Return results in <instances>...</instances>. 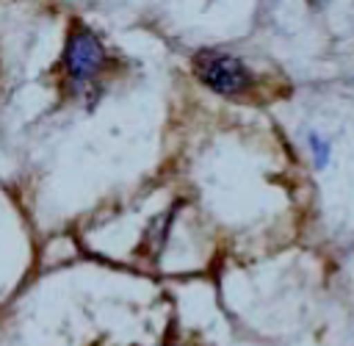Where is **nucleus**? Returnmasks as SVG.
I'll list each match as a JSON object with an SVG mask.
<instances>
[{
	"mask_svg": "<svg viewBox=\"0 0 354 346\" xmlns=\"http://www.w3.org/2000/svg\"><path fill=\"white\" fill-rule=\"evenodd\" d=\"M310 149H313V158H315V166L321 169V166H326V161H329V144L326 141H321L315 133L310 136Z\"/></svg>",
	"mask_w": 354,
	"mask_h": 346,
	"instance_id": "3",
	"label": "nucleus"
},
{
	"mask_svg": "<svg viewBox=\"0 0 354 346\" xmlns=\"http://www.w3.org/2000/svg\"><path fill=\"white\" fill-rule=\"evenodd\" d=\"M102 64H105V47L88 28L75 22L66 36V50H64V66L69 78L75 83H86L102 69Z\"/></svg>",
	"mask_w": 354,
	"mask_h": 346,
	"instance_id": "2",
	"label": "nucleus"
},
{
	"mask_svg": "<svg viewBox=\"0 0 354 346\" xmlns=\"http://www.w3.org/2000/svg\"><path fill=\"white\" fill-rule=\"evenodd\" d=\"M194 72L210 91L227 94V97L243 94L252 86V72L246 69V64L227 53H213V50L196 53Z\"/></svg>",
	"mask_w": 354,
	"mask_h": 346,
	"instance_id": "1",
	"label": "nucleus"
}]
</instances>
